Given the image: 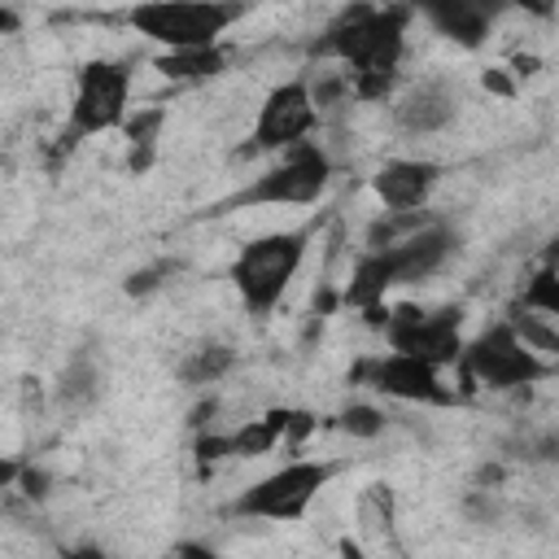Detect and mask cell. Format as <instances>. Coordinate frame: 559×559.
I'll list each match as a JSON object with an SVG mask.
<instances>
[{
    "instance_id": "obj_1",
    "label": "cell",
    "mask_w": 559,
    "mask_h": 559,
    "mask_svg": "<svg viewBox=\"0 0 559 559\" xmlns=\"http://www.w3.org/2000/svg\"><path fill=\"white\" fill-rule=\"evenodd\" d=\"M411 17L415 13L402 0L349 4L319 31V39L310 44V57L336 61L345 70L354 100H389L397 92V79H402Z\"/></svg>"
},
{
    "instance_id": "obj_2",
    "label": "cell",
    "mask_w": 559,
    "mask_h": 559,
    "mask_svg": "<svg viewBox=\"0 0 559 559\" xmlns=\"http://www.w3.org/2000/svg\"><path fill=\"white\" fill-rule=\"evenodd\" d=\"M454 253H459V231L445 218H428L424 227H415L393 245L362 249L341 288V301L354 306L371 328H380L389 314V293L432 280Z\"/></svg>"
},
{
    "instance_id": "obj_3",
    "label": "cell",
    "mask_w": 559,
    "mask_h": 559,
    "mask_svg": "<svg viewBox=\"0 0 559 559\" xmlns=\"http://www.w3.org/2000/svg\"><path fill=\"white\" fill-rule=\"evenodd\" d=\"M310 240H314L310 227H288V231H266V236H253L240 245L227 280L253 319H266L284 301V293L293 288V280L310 253Z\"/></svg>"
},
{
    "instance_id": "obj_4",
    "label": "cell",
    "mask_w": 559,
    "mask_h": 559,
    "mask_svg": "<svg viewBox=\"0 0 559 559\" xmlns=\"http://www.w3.org/2000/svg\"><path fill=\"white\" fill-rule=\"evenodd\" d=\"M131 79L135 61L127 57H92L74 70V92H70V114L61 127L57 148H74L92 135H109L122 127L131 114Z\"/></svg>"
},
{
    "instance_id": "obj_5",
    "label": "cell",
    "mask_w": 559,
    "mask_h": 559,
    "mask_svg": "<svg viewBox=\"0 0 559 559\" xmlns=\"http://www.w3.org/2000/svg\"><path fill=\"white\" fill-rule=\"evenodd\" d=\"M459 376H463V389H489V393H511V389H528V384H542L555 376V358H542L533 354L515 328L507 319H493L489 328H480L472 341H463V354H459Z\"/></svg>"
},
{
    "instance_id": "obj_6",
    "label": "cell",
    "mask_w": 559,
    "mask_h": 559,
    "mask_svg": "<svg viewBox=\"0 0 559 559\" xmlns=\"http://www.w3.org/2000/svg\"><path fill=\"white\" fill-rule=\"evenodd\" d=\"M245 0H140L127 9V26L166 48H201V44H223V35L245 17Z\"/></svg>"
},
{
    "instance_id": "obj_7",
    "label": "cell",
    "mask_w": 559,
    "mask_h": 559,
    "mask_svg": "<svg viewBox=\"0 0 559 559\" xmlns=\"http://www.w3.org/2000/svg\"><path fill=\"white\" fill-rule=\"evenodd\" d=\"M332 476H336V463H328V459H293V463H280L275 472L258 476L249 489H240L227 511L240 520L293 524L314 507V498L332 485Z\"/></svg>"
},
{
    "instance_id": "obj_8",
    "label": "cell",
    "mask_w": 559,
    "mask_h": 559,
    "mask_svg": "<svg viewBox=\"0 0 559 559\" xmlns=\"http://www.w3.org/2000/svg\"><path fill=\"white\" fill-rule=\"evenodd\" d=\"M332 183V157L323 144L301 140L284 153H275V162L266 170H258L231 201H223V210H240V205H314Z\"/></svg>"
},
{
    "instance_id": "obj_9",
    "label": "cell",
    "mask_w": 559,
    "mask_h": 559,
    "mask_svg": "<svg viewBox=\"0 0 559 559\" xmlns=\"http://www.w3.org/2000/svg\"><path fill=\"white\" fill-rule=\"evenodd\" d=\"M349 380L389 402H406V406H459V393L441 380V367H432L415 354H402V349L358 358Z\"/></svg>"
},
{
    "instance_id": "obj_10",
    "label": "cell",
    "mask_w": 559,
    "mask_h": 559,
    "mask_svg": "<svg viewBox=\"0 0 559 559\" xmlns=\"http://www.w3.org/2000/svg\"><path fill=\"white\" fill-rule=\"evenodd\" d=\"M389 349L415 354L432 367H454L463 354V306H389L380 323Z\"/></svg>"
},
{
    "instance_id": "obj_11",
    "label": "cell",
    "mask_w": 559,
    "mask_h": 559,
    "mask_svg": "<svg viewBox=\"0 0 559 559\" xmlns=\"http://www.w3.org/2000/svg\"><path fill=\"white\" fill-rule=\"evenodd\" d=\"M319 122H323V118H319V109H314L310 79H306V74L284 79V83H275V87L262 96V105H258V114H253V131H249L245 153H249V157H253V153H284V148L310 140V135L319 131Z\"/></svg>"
},
{
    "instance_id": "obj_12",
    "label": "cell",
    "mask_w": 559,
    "mask_h": 559,
    "mask_svg": "<svg viewBox=\"0 0 559 559\" xmlns=\"http://www.w3.org/2000/svg\"><path fill=\"white\" fill-rule=\"evenodd\" d=\"M314 432V415L310 411H266L262 419H245L231 432H197V459L201 463H218V459H262L271 454L280 441L297 445L301 437Z\"/></svg>"
},
{
    "instance_id": "obj_13",
    "label": "cell",
    "mask_w": 559,
    "mask_h": 559,
    "mask_svg": "<svg viewBox=\"0 0 559 559\" xmlns=\"http://www.w3.org/2000/svg\"><path fill=\"white\" fill-rule=\"evenodd\" d=\"M389 118L406 135H441L459 118V87L441 74H424L389 96Z\"/></svg>"
},
{
    "instance_id": "obj_14",
    "label": "cell",
    "mask_w": 559,
    "mask_h": 559,
    "mask_svg": "<svg viewBox=\"0 0 559 559\" xmlns=\"http://www.w3.org/2000/svg\"><path fill=\"white\" fill-rule=\"evenodd\" d=\"M402 4L459 48H480L489 31L507 17V0H402Z\"/></svg>"
},
{
    "instance_id": "obj_15",
    "label": "cell",
    "mask_w": 559,
    "mask_h": 559,
    "mask_svg": "<svg viewBox=\"0 0 559 559\" xmlns=\"http://www.w3.org/2000/svg\"><path fill=\"white\" fill-rule=\"evenodd\" d=\"M441 183V166L428 157H389L371 175V192L384 210H428Z\"/></svg>"
},
{
    "instance_id": "obj_16",
    "label": "cell",
    "mask_w": 559,
    "mask_h": 559,
    "mask_svg": "<svg viewBox=\"0 0 559 559\" xmlns=\"http://www.w3.org/2000/svg\"><path fill=\"white\" fill-rule=\"evenodd\" d=\"M100 393H105V362H100V354H96L92 345H83V349H74L70 362L61 367V376H57V384H52V397H57V406H66V411H87Z\"/></svg>"
},
{
    "instance_id": "obj_17",
    "label": "cell",
    "mask_w": 559,
    "mask_h": 559,
    "mask_svg": "<svg viewBox=\"0 0 559 559\" xmlns=\"http://www.w3.org/2000/svg\"><path fill=\"white\" fill-rule=\"evenodd\" d=\"M122 148H127V170L148 175L157 153H162V131H166V109L162 105H140L122 118Z\"/></svg>"
},
{
    "instance_id": "obj_18",
    "label": "cell",
    "mask_w": 559,
    "mask_h": 559,
    "mask_svg": "<svg viewBox=\"0 0 559 559\" xmlns=\"http://www.w3.org/2000/svg\"><path fill=\"white\" fill-rule=\"evenodd\" d=\"M231 66V48L223 44H201V48H166L153 57V70L170 83H205L218 79Z\"/></svg>"
},
{
    "instance_id": "obj_19",
    "label": "cell",
    "mask_w": 559,
    "mask_h": 559,
    "mask_svg": "<svg viewBox=\"0 0 559 559\" xmlns=\"http://www.w3.org/2000/svg\"><path fill=\"white\" fill-rule=\"evenodd\" d=\"M231 362H236V349H231L227 341H201V345H192V349L179 358L175 376H179L188 389H205V384H218V380L231 371Z\"/></svg>"
},
{
    "instance_id": "obj_20",
    "label": "cell",
    "mask_w": 559,
    "mask_h": 559,
    "mask_svg": "<svg viewBox=\"0 0 559 559\" xmlns=\"http://www.w3.org/2000/svg\"><path fill=\"white\" fill-rule=\"evenodd\" d=\"M354 520L362 528L367 542H393V524H397V507H393V485L376 480L358 493L354 502Z\"/></svg>"
},
{
    "instance_id": "obj_21",
    "label": "cell",
    "mask_w": 559,
    "mask_h": 559,
    "mask_svg": "<svg viewBox=\"0 0 559 559\" xmlns=\"http://www.w3.org/2000/svg\"><path fill=\"white\" fill-rule=\"evenodd\" d=\"M511 328H515V336L533 349V354H542V358H555L559 354V332H555V314H537V310H524V306H507V314H502Z\"/></svg>"
},
{
    "instance_id": "obj_22",
    "label": "cell",
    "mask_w": 559,
    "mask_h": 559,
    "mask_svg": "<svg viewBox=\"0 0 559 559\" xmlns=\"http://www.w3.org/2000/svg\"><path fill=\"white\" fill-rule=\"evenodd\" d=\"M515 306L537 310V314H559V266H555V258H550V253H546V262L524 280V288H520Z\"/></svg>"
},
{
    "instance_id": "obj_23",
    "label": "cell",
    "mask_w": 559,
    "mask_h": 559,
    "mask_svg": "<svg viewBox=\"0 0 559 559\" xmlns=\"http://www.w3.org/2000/svg\"><path fill=\"white\" fill-rule=\"evenodd\" d=\"M384 411L376 406V402H349L341 415H336V428L341 432H349V437H358V441H376L380 432H384Z\"/></svg>"
},
{
    "instance_id": "obj_24",
    "label": "cell",
    "mask_w": 559,
    "mask_h": 559,
    "mask_svg": "<svg viewBox=\"0 0 559 559\" xmlns=\"http://www.w3.org/2000/svg\"><path fill=\"white\" fill-rule=\"evenodd\" d=\"M170 271V262H162V266H148V271H135L131 280H127V293L131 297H144V293H153V288H162V275Z\"/></svg>"
},
{
    "instance_id": "obj_25",
    "label": "cell",
    "mask_w": 559,
    "mask_h": 559,
    "mask_svg": "<svg viewBox=\"0 0 559 559\" xmlns=\"http://www.w3.org/2000/svg\"><path fill=\"white\" fill-rule=\"evenodd\" d=\"M22 467H26V459L0 454V502H4V493H13V489H17V476H22Z\"/></svg>"
},
{
    "instance_id": "obj_26",
    "label": "cell",
    "mask_w": 559,
    "mask_h": 559,
    "mask_svg": "<svg viewBox=\"0 0 559 559\" xmlns=\"http://www.w3.org/2000/svg\"><path fill=\"white\" fill-rule=\"evenodd\" d=\"M507 9H520V13L537 17V22H550L555 9H559V0H507Z\"/></svg>"
},
{
    "instance_id": "obj_27",
    "label": "cell",
    "mask_w": 559,
    "mask_h": 559,
    "mask_svg": "<svg viewBox=\"0 0 559 559\" xmlns=\"http://www.w3.org/2000/svg\"><path fill=\"white\" fill-rule=\"evenodd\" d=\"M485 87H489V92H498V96H511V92H515V87H511V79H507L502 70H485Z\"/></svg>"
},
{
    "instance_id": "obj_28",
    "label": "cell",
    "mask_w": 559,
    "mask_h": 559,
    "mask_svg": "<svg viewBox=\"0 0 559 559\" xmlns=\"http://www.w3.org/2000/svg\"><path fill=\"white\" fill-rule=\"evenodd\" d=\"M13 26H17V17H13V13H4V9H0V31H13Z\"/></svg>"
},
{
    "instance_id": "obj_29",
    "label": "cell",
    "mask_w": 559,
    "mask_h": 559,
    "mask_svg": "<svg viewBox=\"0 0 559 559\" xmlns=\"http://www.w3.org/2000/svg\"><path fill=\"white\" fill-rule=\"evenodd\" d=\"M0 170H4V157H0Z\"/></svg>"
}]
</instances>
